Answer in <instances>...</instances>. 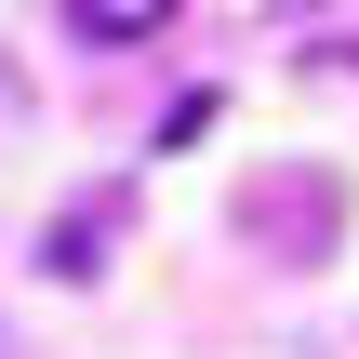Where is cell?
Returning a JSON list of instances; mask_svg holds the SVG:
<instances>
[{
    "label": "cell",
    "instance_id": "6da1fadb",
    "mask_svg": "<svg viewBox=\"0 0 359 359\" xmlns=\"http://www.w3.org/2000/svg\"><path fill=\"white\" fill-rule=\"evenodd\" d=\"M253 226H293V240L320 253V240H333V187H280V200L253 187Z\"/></svg>",
    "mask_w": 359,
    "mask_h": 359
},
{
    "label": "cell",
    "instance_id": "7a4b0ae2",
    "mask_svg": "<svg viewBox=\"0 0 359 359\" xmlns=\"http://www.w3.org/2000/svg\"><path fill=\"white\" fill-rule=\"evenodd\" d=\"M160 13H173V0H67L80 40H160Z\"/></svg>",
    "mask_w": 359,
    "mask_h": 359
}]
</instances>
